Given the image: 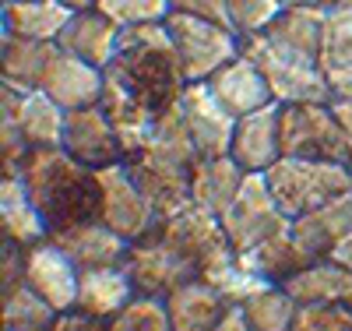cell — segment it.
<instances>
[{
    "label": "cell",
    "instance_id": "obj_1",
    "mask_svg": "<svg viewBox=\"0 0 352 331\" xmlns=\"http://www.w3.org/2000/svg\"><path fill=\"white\" fill-rule=\"evenodd\" d=\"M106 74L113 81H120L155 116L180 103L184 88H187V78H184L180 56H176L166 21H144V25L120 28V53L106 67Z\"/></svg>",
    "mask_w": 352,
    "mask_h": 331
},
{
    "label": "cell",
    "instance_id": "obj_2",
    "mask_svg": "<svg viewBox=\"0 0 352 331\" xmlns=\"http://www.w3.org/2000/svg\"><path fill=\"white\" fill-rule=\"evenodd\" d=\"M28 197L43 212L50 233L67 229L88 219H99V184L88 169L64 148H32L21 166Z\"/></svg>",
    "mask_w": 352,
    "mask_h": 331
},
{
    "label": "cell",
    "instance_id": "obj_3",
    "mask_svg": "<svg viewBox=\"0 0 352 331\" xmlns=\"http://www.w3.org/2000/svg\"><path fill=\"white\" fill-rule=\"evenodd\" d=\"M275 204L289 219H300L314 208L328 204L352 187V169L338 162H320V159H278L264 173Z\"/></svg>",
    "mask_w": 352,
    "mask_h": 331
},
{
    "label": "cell",
    "instance_id": "obj_4",
    "mask_svg": "<svg viewBox=\"0 0 352 331\" xmlns=\"http://www.w3.org/2000/svg\"><path fill=\"white\" fill-rule=\"evenodd\" d=\"M240 53L264 74L272 88V99L278 106H292V103H331V88L320 74L317 60L296 56L282 46H275L264 32L254 36H240Z\"/></svg>",
    "mask_w": 352,
    "mask_h": 331
},
{
    "label": "cell",
    "instance_id": "obj_5",
    "mask_svg": "<svg viewBox=\"0 0 352 331\" xmlns=\"http://www.w3.org/2000/svg\"><path fill=\"white\" fill-rule=\"evenodd\" d=\"M159 233L194 264L201 282H212L226 272V268L236 264V250H232L229 236L222 229V219L212 215L208 208H201V204H187L184 212H176L173 219L159 222Z\"/></svg>",
    "mask_w": 352,
    "mask_h": 331
},
{
    "label": "cell",
    "instance_id": "obj_6",
    "mask_svg": "<svg viewBox=\"0 0 352 331\" xmlns=\"http://www.w3.org/2000/svg\"><path fill=\"white\" fill-rule=\"evenodd\" d=\"M282 159H320L349 166V148L331 103H292L278 113ZM352 169V166H349Z\"/></svg>",
    "mask_w": 352,
    "mask_h": 331
},
{
    "label": "cell",
    "instance_id": "obj_7",
    "mask_svg": "<svg viewBox=\"0 0 352 331\" xmlns=\"http://www.w3.org/2000/svg\"><path fill=\"white\" fill-rule=\"evenodd\" d=\"M166 25H169V36H173L176 56H180L187 85L208 81L212 74H219L226 64H232L240 56V36L229 25L204 21V18L180 14V11H169Z\"/></svg>",
    "mask_w": 352,
    "mask_h": 331
},
{
    "label": "cell",
    "instance_id": "obj_8",
    "mask_svg": "<svg viewBox=\"0 0 352 331\" xmlns=\"http://www.w3.org/2000/svg\"><path fill=\"white\" fill-rule=\"evenodd\" d=\"M222 229L229 236L232 250H236V257H243V254L257 250L261 244L289 233L292 219L275 204L268 184H264V173H247L236 201H232L229 212L222 215Z\"/></svg>",
    "mask_w": 352,
    "mask_h": 331
},
{
    "label": "cell",
    "instance_id": "obj_9",
    "mask_svg": "<svg viewBox=\"0 0 352 331\" xmlns=\"http://www.w3.org/2000/svg\"><path fill=\"white\" fill-rule=\"evenodd\" d=\"M96 184H99V222H106L113 233H120L127 244L144 239L159 229L148 197L138 191L124 162L96 169Z\"/></svg>",
    "mask_w": 352,
    "mask_h": 331
},
{
    "label": "cell",
    "instance_id": "obj_10",
    "mask_svg": "<svg viewBox=\"0 0 352 331\" xmlns=\"http://www.w3.org/2000/svg\"><path fill=\"white\" fill-rule=\"evenodd\" d=\"M124 272L131 275L138 296H159V299H166L173 289H180L184 282L197 279L194 264L176 250L159 229L148 233L144 239H134V244L127 247Z\"/></svg>",
    "mask_w": 352,
    "mask_h": 331
},
{
    "label": "cell",
    "instance_id": "obj_11",
    "mask_svg": "<svg viewBox=\"0 0 352 331\" xmlns=\"http://www.w3.org/2000/svg\"><path fill=\"white\" fill-rule=\"evenodd\" d=\"M124 166H127L131 180L138 184V191L148 197L159 222L173 219L176 212H184L187 204H194V197H190V166L155 152V148H144V152H138V156H127Z\"/></svg>",
    "mask_w": 352,
    "mask_h": 331
},
{
    "label": "cell",
    "instance_id": "obj_12",
    "mask_svg": "<svg viewBox=\"0 0 352 331\" xmlns=\"http://www.w3.org/2000/svg\"><path fill=\"white\" fill-rule=\"evenodd\" d=\"M0 120L14 124L32 148H60L64 145L67 109L56 106L43 88H18V85L4 81V88H0Z\"/></svg>",
    "mask_w": 352,
    "mask_h": 331
},
{
    "label": "cell",
    "instance_id": "obj_13",
    "mask_svg": "<svg viewBox=\"0 0 352 331\" xmlns=\"http://www.w3.org/2000/svg\"><path fill=\"white\" fill-rule=\"evenodd\" d=\"M180 113H184V124L194 138V148L201 159H219L229 156L232 148V131H236V120L226 113V106L212 96L208 81H194L184 88L180 96Z\"/></svg>",
    "mask_w": 352,
    "mask_h": 331
},
{
    "label": "cell",
    "instance_id": "obj_14",
    "mask_svg": "<svg viewBox=\"0 0 352 331\" xmlns=\"http://www.w3.org/2000/svg\"><path fill=\"white\" fill-rule=\"evenodd\" d=\"M78 264L53 244V239H39V244L25 247V282L32 286L56 314H67L78 303Z\"/></svg>",
    "mask_w": 352,
    "mask_h": 331
},
{
    "label": "cell",
    "instance_id": "obj_15",
    "mask_svg": "<svg viewBox=\"0 0 352 331\" xmlns=\"http://www.w3.org/2000/svg\"><path fill=\"white\" fill-rule=\"evenodd\" d=\"M60 148L67 156H74L78 162H85L88 169H106V166L124 162V145L113 134L102 106L71 109L67 124H64V145Z\"/></svg>",
    "mask_w": 352,
    "mask_h": 331
},
{
    "label": "cell",
    "instance_id": "obj_16",
    "mask_svg": "<svg viewBox=\"0 0 352 331\" xmlns=\"http://www.w3.org/2000/svg\"><path fill=\"white\" fill-rule=\"evenodd\" d=\"M39 88L56 106H64L67 113L71 109H85V106H99L102 88H106V71H99V67L88 64V60H81V56L56 46Z\"/></svg>",
    "mask_w": 352,
    "mask_h": 331
},
{
    "label": "cell",
    "instance_id": "obj_17",
    "mask_svg": "<svg viewBox=\"0 0 352 331\" xmlns=\"http://www.w3.org/2000/svg\"><path fill=\"white\" fill-rule=\"evenodd\" d=\"M50 239L78 264V272H92V268H120L124 257H127V247H131L120 233H113L99 219L56 229V233H50Z\"/></svg>",
    "mask_w": 352,
    "mask_h": 331
},
{
    "label": "cell",
    "instance_id": "obj_18",
    "mask_svg": "<svg viewBox=\"0 0 352 331\" xmlns=\"http://www.w3.org/2000/svg\"><path fill=\"white\" fill-rule=\"evenodd\" d=\"M278 113L282 106L272 103L243 120H236L232 131V162H240L243 173H268L282 159V138H278Z\"/></svg>",
    "mask_w": 352,
    "mask_h": 331
},
{
    "label": "cell",
    "instance_id": "obj_19",
    "mask_svg": "<svg viewBox=\"0 0 352 331\" xmlns=\"http://www.w3.org/2000/svg\"><path fill=\"white\" fill-rule=\"evenodd\" d=\"M208 88H212V96L226 106V113L232 120H243V116H250V113H257V109L275 103L264 74L250 64L243 53L232 60V64H226L219 74H212Z\"/></svg>",
    "mask_w": 352,
    "mask_h": 331
},
{
    "label": "cell",
    "instance_id": "obj_20",
    "mask_svg": "<svg viewBox=\"0 0 352 331\" xmlns=\"http://www.w3.org/2000/svg\"><path fill=\"white\" fill-rule=\"evenodd\" d=\"M317 67L331 88V99H352V11L349 8L328 4Z\"/></svg>",
    "mask_w": 352,
    "mask_h": 331
},
{
    "label": "cell",
    "instance_id": "obj_21",
    "mask_svg": "<svg viewBox=\"0 0 352 331\" xmlns=\"http://www.w3.org/2000/svg\"><path fill=\"white\" fill-rule=\"evenodd\" d=\"M106 120L113 134L120 138L124 145V159L127 156H138L152 145V134H155V113L148 106H141L120 81H113L106 74V88H102V99H99Z\"/></svg>",
    "mask_w": 352,
    "mask_h": 331
},
{
    "label": "cell",
    "instance_id": "obj_22",
    "mask_svg": "<svg viewBox=\"0 0 352 331\" xmlns=\"http://www.w3.org/2000/svg\"><path fill=\"white\" fill-rule=\"evenodd\" d=\"M71 18L74 11L64 8L60 0H4V8H0L4 36L32 39V43H60Z\"/></svg>",
    "mask_w": 352,
    "mask_h": 331
},
{
    "label": "cell",
    "instance_id": "obj_23",
    "mask_svg": "<svg viewBox=\"0 0 352 331\" xmlns=\"http://www.w3.org/2000/svg\"><path fill=\"white\" fill-rule=\"evenodd\" d=\"M352 229V194H342L314 212L292 219V236L307 250L310 261H324L338 247V239Z\"/></svg>",
    "mask_w": 352,
    "mask_h": 331
},
{
    "label": "cell",
    "instance_id": "obj_24",
    "mask_svg": "<svg viewBox=\"0 0 352 331\" xmlns=\"http://www.w3.org/2000/svg\"><path fill=\"white\" fill-rule=\"evenodd\" d=\"M56 46L81 56V60H88L92 67L106 71L116 60V53H120V25H113L96 8L92 11H78L71 18V25L64 28V36H60Z\"/></svg>",
    "mask_w": 352,
    "mask_h": 331
},
{
    "label": "cell",
    "instance_id": "obj_25",
    "mask_svg": "<svg viewBox=\"0 0 352 331\" xmlns=\"http://www.w3.org/2000/svg\"><path fill=\"white\" fill-rule=\"evenodd\" d=\"M0 233L18 247H32L50 236V226H46L43 212L36 208V201L28 197L21 173L0 176Z\"/></svg>",
    "mask_w": 352,
    "mask_h": 331
},
{
    "label": "cell",
    "instance_id": "obj_26",
    "mask_svg": "<svg viewBox=\"0 0 352 331\" xmlns=\"http://www.w3.org/2000/svg\"><path fill=\"white\" fill-rule=\"evenodd\" d=\"M138 296L131 275L120 268H92V272H81L78 279V314H88L96 321H109L120 314L131 299Z\"/></svg>",
    "mask_w": 352,
    "mask_h": 331
},
{
    "label": "cell",
    "instance_id": "obj_27",
    "mask_svg": "<svg viewBox=\"0 0 352 331\" xmlns=\"http://www.w3.org/2000/svg\"><path fill=\"white\" fill-rule=\"evenodd\" d=\"M282 289L296 303H335L352 310V272L335 261H310L296 275H289Z\"/></svg>",
    "mask_w": 352,
    "mask_h": 331
},
{
    "label": "cell",
    "instance_id": "obj_28",
    "mask_svg": "<svg viewBox=\"0 0 352 331\" xmlns=\"http://www.w3.org/2000/svg\"><path fill=\"white\" fill-rule=\"evenodd\" d=\"M243 180H247V173L240 169V162H232V156L197 159L190 166V197H194V204L208 208L212 215L222 219L229 212V204L236 201Z\"/></svg>",
    "mask_w": 352,
    "mask_h": 331
},
{
    "label": "cell",
    "instance_id": "obj_29",
    "mask_svg": "<svg viewBox=\"0 0 352 331\" xmlns=\"http://www.w3.org/2000/svg\"><path fill=\"white\" fill-rule=\"evenodd\" d=\"M166 310H169L173 331H212L229 310V303L212 286H204L201 279H190L166 296Z\"/></svg>",
    "mask_w": 352,
    "mask_h": 331
},
{
    "label": "cell",
    "instance_id": "obj_30",
    "mask_svg": "<svg viewBox=\"0 0 352 331\" xmlns=\"http://www.w3.org/2000/svg\"><path fill=\"white\" fill-rule=\"evenodd\" d=\"M324 11H328V4H320V8H282L278 18L264 28V36L289 53L317 60L320 56V32H324Z\"/></svg>",
    "mask_w": 352,
    "mask_h": 331
},
{
    "label": "cell",
    "instance_id": "obj_31",
    "mask_svg": "<svg viewBox=\"0 0 352 331\" xmlns=\"http://www.w3.org/2000/svg\"><path fill=\"white\" fill-rule=\"evenodd\" d=\"M56 317L60 314L25 279L0 286V321H4V331H50Z\"/></svg>",
    "mask_w": 352,
    "mask_h": 331
},
{
    "label": "cell",
    "instance_id": "obj_32",
    "mask_svg": "<svg viewBox=\"0 0 352 331\" xmlns=\"http://www.w3.org/2000/svg\"><path fill=\"white\" fill-rule=\"evenodd\" d=\"M53 53H56V43H32V39L4 36V43H0V67H4V81L18 85V88H39Z\"/></svg>",
    "mask_w": 352,
    "mask_h": 331
},
{
    "label": "cell",
    "instance_id": "obj_33",
    "mask_svg": "<svg viewBox=\"0 0 352 331\" xmlns=\"http://www.w3.org/2000/svg\"><path fill=\"white\" fill-rule=\"evenodd\" d=\"M240 264L250 268V272H257V275H264L268 282L282 286L289 275H296L300 268H307L310 257H307V250L296 244V236H292V229H289V233L268 239V244H261L257 250L243 254Z\"/></svg>",
    "mask_w": 352,
    "mask_h": 331
},
{
    "label": "cell",
    "instance_id": "obj_34",
    "mask_svg": "<svg viewBox=\"0 0 352 331\" xmlns=\"http://www.w3.org/2000/svg\"><path fill=\"white\" fill-rule=\"evenodd\" d=\"M296 299H292L282 286H272L268 292L254 296L250 303H243V317L250 331H292V317H296Z\"/></svg>",
    "mask_w": 352,
    "mask_h": 331
},
{
    "label": "cell",
    "instance_id": "obj_35",
    "mask_svg": "<svg viewBox=\"0 0 352 331\" xmlns=\"http://www.w3.org/2000/svg\"><path fill=\"white\" fill-rule=\"evenodd\" d=\"M106 331H173L166 299H159V296H134L120 314L106 321Z\"/></svg>",
    "mask_w": 352,
    "mask_h": 331
},
{
    "label": "cell",
    "instance_id": "obj_36",
    "mask_svg": "<svg viewBox=\"0 0 352 331\" xmlns=\"http://www.w3.org/2000/svg\"><path fill=\"white\" fill-rule=\"evenodd\" d=\"M96 11H102L113 25L131 28L144 21H166L169 18V0H99Z\"/></svg>",
    "mask_w": 352,
    "mask_h": 331
},
{
    "label": "cell",
    "instance_id": "obj_37",
    "mask_svg": "<svg viewBox=\"0 0 352 331\" xmlns=\"http://www.w3.org/2000/svg\"><path fill=\"white\" fill-rule=\"evenodd\" d=\"M226 8H229V28L236 36L264 32L282 11L278 0H226Z\"/></svg>",
    "mask_w": 352,
    "mask_h": 331
},
{
    "label": "cell",
    "instance_id": "obj_38",
    "mask_svg": "<svg viewBox=\"0 0 352 331\" xmlns=\"http://www.w3.org/2000/svg\"><path fill=\"white\" fill-rule=\"evenodd\" d=\"M292 331H352V310L335 303H300Z\"/></svg>",
    "mask_w": 352,
    "mask_h": 331
},
{
    "label": "cell",
    "instance_id": "obj_39",
    "mask_svg": "<svg viewBox=\"0 0 352 331\" xmlns=\"http://www.w3.org/2000/svg\"><path fill=\"white\" fill-rule=\"evenodd\" d=\"M169 8L180 11V14H194V18H204V21L229 25V8H226V0H169Z\"/></svg>",
    "mask_w": 352,
    "mask_h": 331
},
{
    "label": "cell",
    "instance_id": "obj_40",
    "mask_svg": "<svg viewBox=\"0 0 352 331\" xmlns=\"http://www.w3.org/2000/svg\"><path fill=\"white\" fill-rule=\"evenodd\" d=\"M50 331H106V321H96L88 314H78V310H67L53 321Z\"/></svg>",
    "mask_w": 352,
    "mask_h": 331
},
{
    "label": "cell",
    "instance_id": "obj_41",
    "mask_svg": "<svg viewBox=\"0 0 352 331\" xmlns=\"http://www.w3.org/2000/svg\"><path fill=\"white\" fill-rule=\"evenodd\" d=\"M331 109H335V120L342 127V138L349 148V166H352V99H331Z\"/></svg>",
    "mask_w": 352,
    "mask_h": 331
},
{
    "label": "cell",
    "instance_id": "obj_42",
    "mask_svg": "<svg viewBox=\"0 0 352 331\" xmlns=\"http://www.w3.org/2000/svg\"><path fill=\"white\" fill-rule=\"evenodd\" d=\"M212 331H250V328H247V317H243L240 307H229V310L222 314V321H219Z\"/></svg>",
    "mask_w": 352,
    "mask_h": 331
},
{
    "label": "cell",
    "instance_id": "obj_43",
    "mask_svg": "<svg viewBox=\"0 0 352 331\" xmlns=\"http://www.w3.org/2000/svg\"><path fill=\"white\" fill-rule=\"evenodd\" d=\"M328 261H335V264H342V268H349V272H352V229L338 239V247L331 250Z\"/></svg>",
    "mask_w": 352,
    "mask_h": 331
},
{
    "label": "cell",
    "instance_id": "obj_44",
    "mask_svg": "<svg viewBox=\"0 0 352 331\" xmlns=\"http://www.w3.org/2000/svg\"><path fill=\"white\" fill-rule=\"evenodd\" d=\"M60 4H64V8H71V11L78 14V11H92V8L99 4V0H60Z\"/></svg>",
    "mask_w": 352,
    "mask_h": 331
},
{
    "label": "cell",
    "instance_id": "obj_45",
    "mask_svg": "<svg viewBox=\"0 0 352 331\" xmlns=\"http://www.w3.org/2000/svg\"><path fill=\"white\" fill-rule=\"evenodd\" d=\"M282 8H320V4H328V0H278Z\"/></svg>",
    "mask_w": 352,
    "mask_h": 331
},
{
    "label": "cell",
    "instance_id": "obj_46",
    "mask_svg": "<svg viewBox=\"0 0 352 331\" xmlns=\"http://www.w3.org/2000/svg\"><path fill=\"white\" fill-rule=\"evenodd\" d=\"M328 4H331V8H349V11H352V0H328Z\"/></svg>",
    "mask_w": 352,
    "mask_h": 331
},
{
    "label": "cell",
    "instance_id": "obj_47",
    "mask_svg": "<svg viewBox=\"0 0 352 331\" xmlns=\"http://www.w3.org/2000/svg\"><path fill=\"white\" fill-rule=\"evenodd\" d=\"M349 194H352V187H349Z\"/></svg>",
    "mask_w": 352,
    "mask_h": 331
}]
</instances>
